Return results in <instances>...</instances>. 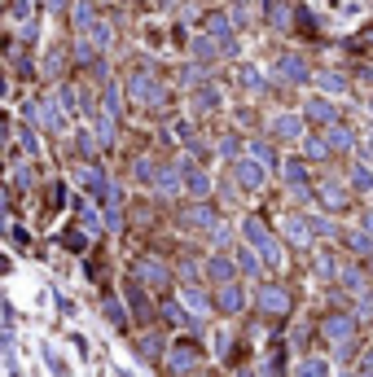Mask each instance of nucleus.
<instances>
[{
    "instance_id": "4468645a",
    "label": "nucleus",
    "mask_w": 373,
    "mask_h": 377,
    "mask_svg": "<svg viewBox=\"0 0 373 377\" xmlns=\"http://www.w3.org/2000/svg\"><path fill=\"white\" fill-rule=\"evenodd\" d=\"M180 219L189 224V229H211V224H215V211H211L207 202H198V207H189V211H180Z\"/></svg>"
},
{
    "instance_id": "c756f323",
    "label": "nucleus",
    "mask_w": 373,
    "mask_h": 377,
    "mask_svg": "<svg viewBox=\"0 0 373 377\" xmlns=\"http://www.w3.org/2000/svg\"><path fill=\"white\" fill-rule=\"evenodd\" d=\"M251 154H255L264 167H277V154H272V145H264V141H255V145H251Z\"/></svg>"
},
{
    "instance_id": "dca6fc26",
    "label": "nucleus",
    "mask_w": 373,
    "mask_h": 377,
    "mask_svg": "<svg viewBox=\"0 0 373 377\" xmlns=\"http://www.w3.org/2000/svg\"><path fill=\"white\" fill-rule=\"evenodd\" d=\"M233 272H237V268H233L229 259H224V255H215V259L207 263V276H211L215 285H229V281H233Z\"/></svg>"
},
{
    "instance_id": "58836bf2",
    "label": "nucleus",
    "mask_w": 373,
    "mask_h": 377,
    "mask_svg": "<svg viewBox=\"0 0 373 377\" xmlns=\"http://www.w3.org/2000/svg\"><path fill=\"white\" fill-rule=\"evenodd\" d=\"M119 110H123V102H119V88H106V114H114V119H119Z\"/></svg>"
},
{
    "instance_id": "bb28decb",
    "label": "nucleus",
    "mask_w": 373,
    "mask_h": 377,
    "mask_svg": "<svg viewBox=\"0 0 373 377\" xmlns=\"http://www.w3.org/2000/svg\"><path fill=\"white\" fill-rule=\"evenodd\" d=\"M70 22H75V27H92V5H88V0H80V5L70 9Z\"/></svg>"
},
{
    "instance_id": "f03ea898",
    "label": "nucleus",
    "mask_w": 373,
    "mask_h": 377,
    "mask_svg": "<svg viewBox=\"0 0 373 377\" xmlns=\"http://www.w3.org/2000/svg\"><path fill=\"white\" fill-rule=\"evenodd\" d=\"M202 27H207V35L224 48V53H233V48H237V44H233V31H229L233 22L224 18V13H207V18H202Z\"/></svg>"
},
{
    "instance_id": "e433bc0d",
    "label": "nucleus",
    "mask_w": 373,
    "mask_h": 377,
    "mask_svg": "<svg viewBox=\"0 0 373 377\" xmlns=\"http://www.w3.org/2000/svg\"><path fill=\"white\" fill-rule=\"evenodd\" d=\"M106 316H110V320L119 324V329H123V324H128V316H123V307L114 303V298H106Z\"/></svg>"
},
{
    "instance_id": "a878e982",
    "label": "nucleus",
    "mask_w": 373,
    "mask_h": 377,
    "mask_svg": "<svg viewBox=\"0 0 373 377\" xmlns=\"http://www.w3.org/2000/svg\"><path fill=\"white\" fill-rule=\"evenodd\" d=\"M163 316H167V324H180V329H189V316H185V307H176V303H163Z\"/></svg>"
},
{
    "instance_id": "72a5a7b5",
    "label": "nucleus",
    "mask_w": 373,
    "mask_h": 377,
    "mask_svg": "<svg viewBox=\"0 0 373 377\" xmlns=\"http://www.w3.org/2000/svg\"><path fill=\"white\" fill-rule=\"evenodd\" d=\"M308 158H316V163L330 158V141H316V136H312V141H308Z\"/></svg>"
},
{
    "instance_id": "de8ad7c7",
    "label": "nucleus",
    "mask_w": 373,
    "mask_h": 377,
    "mask_svg": "<svg viewBox=\"0 0 373 377\" xmlns=\"http://www.w3.org/2000/svg\"><path fill=\"white\" fill-rule=\"evenodd\" d=\"M369 106H373V102H369Z\"/></svg>"
},
{
    "instance_id": "a211bd4d",
    "label": "nucleus",
    "mask_w": 373,
    "mask_h": 377,
    "mask_svg": "<svg viewBox=\"0 0 373 377\" xmlns=\"http://www.w3.org/2000/svg\"><path fill=\"white\" fill-rule=\"evenodd\" d=\"M185 180H189V193H193V197H207V193H211V175H207V171L189 167V171H185Z\"/></svg>"
},
{
    "instance_id": "7c9ffc66",
    "label": "nucleus",
    "mask_w": 373,
    "mask_h": 377,
    "mask_svg": "<svg viewBox=\"0 0 373 377\" xmlns=\"http://www.w3.org/2000/svg\"><path fill=\"white\" fill-rule=\"evenodd\" d=\"M272 27H290V5L286 0H272Z\"/></svg>"
},
{
    "instance_id": "2f4dec72",
    "label": "nucleus",
    "mask_w": 373,
    "mask_h": 377,
    "mask_svg": "<svg viewBox=\"0 0 373 377\" xmlns=\"http://www.w3.org/2000/svg\"><path fill=\"white\" fill-rule=\"evenodd\" d=\"M220 106V92L215 88H198V110H215Z\"/></svg>"
},
{
    "instance_id": "6ab92c4d",
    "label": "nucleus",
    "mask_w": 373,
    "mask_h": 377,
    "mask_svg": "<svg viewBox=\"0 0 373 377\" xmlns=\"http://www.w3.org/2000/svg\"><path fill=\"white\" fill-rule=\"evenodd\" d=\"M316 88H325V92H347V80L338 70H316Z\"/></svg>"
},
{
    "instance_id": "473e14b6",
    "label": "nucleus",
    "mask_w": 373,
    "mask_h": 377,
    "mask_svg": "<svg viewBox=\"0 0 373 377\" xmlns=\"http://www.w3.org/2000/svg\"><path fill=\"white\" fill-rule=\"evenodd\" d=\"M62 246H66V250H84L88 237H84V233H75V229H66V233H62Z\"/></svg>"
},
{
    "instance_id": "423d86ee",
    "label": "nucleus",
    "mask_w": 373,
    "mask_h": 377,
    "mask_svg": "<svg viewBox=\"0 0 373 377\" xmlns=\"http://www.w3.org/2000/svg\"><path fill=\"white\" fill-rule=\"evenodd\" d=\"M233 175H237L242 189H259L264 185V163L259 158H237L233 163Z\"/></svg>"
},
{
    "instance_id": "412c9836",
    "label": "nucleus",
    "mask_w": 373,
    "mask_h": 377,
    "mask_svg": "<svg viewBox=\"0 0 373 377\" xmlns=\"http://www.w3.org/2000/svg\"><path fill=\"white\" fill-rule=\"evenodd\" d=\"M154 185H158V193H176L180 189V167H163Z\"/></svg>"
},
{
    "instance_id": "0eeeda50",
    "label": "nucleus",
    "mask_w": 373,
    "mask_h": 377,
    "mask_svg": "<svg viewBox=\"0 0 373 377\" xmlns=\"http://www.w3.org/2000/svg\"><path fill=\"white\" fill-rule=\"evenodd\" d=\"M259 307H264L268 316H286V312H290V294H286L281 285H264V290H259Z\"/></svg>"
},
{
    "instance_id": "2eb2a0df",
    "label": "nucleus",
    "mask_w": 373,
    "mask_h": 377,
    "mask_svg": "<svg viewBox=\"0 0 373 377\" xmlns=\"http://www.w3.org/2000/svg\"><path fill=\"white\" fill-rule=\"evenodd\" d=\"M242 233L251 237V241H255L259 250H268V246H272V233H268V224H264L259 215H251V219H246V224H242Z\"/></svg>"
},
{
    "instance_id": "a19ab883",
    "label": "nucleus",
    "mask_w": 373,
    "mask_h": 377,
    "mask_svg": "<svg viewBox=\"0 0 373 377\" xmlns=\"http://www.w3.org/2000/svg\"><path fill=\"white\" fill-rule=\"evenodd\" d=\"M303 377H325V360H308L303 364Z\"/></svg>"
},
{
    "instance_id": "393cba45",
    "label": "nucleus",
    "mask_w": 373,
    "mask_h": 377,
    "mask_svg": "<svg viewBox=\"0 0 373 377\" xmlns=\"http://www.w3.org/2000/svg\"><path fill=\"white\" fill-rule=\"evenodd\" d=\"M237 268L246 276H259V255H255V250H237Z\"/></svg>"
},
{
    "instance_id": "cd10ccee",
    "label": "nucleus",
    "mask_w": 373,
    "mask_h": 377,
    "mask_svg": "<svg viewBox=\"0 0 373 377\" xmlns=\"http://www.w3.org/2000/svg\"><path fill=\"white\" fill-rule=\"evenodd\" d=\"M136 351H141L145 360H158V356H163V342H158L154 334H149V338H141V342H136Z\"/></svg>"
},
{
    "instance_id": "f257e3e1",
    "label": "nucleus",
    "mask_w": 373,
    "mask_h": 377,
    "mask_svg": "<svg viewBox=\"0 0 373 377\" xmlns=\"http://www.w3.org/2000/svg\"><path fill=\"white\" fill-rule=\"evenodd\" d=\"M128 92H132V102H145V106L163 102V84L154 80V70H149V66H136V70H132V80H128Z\"/></svg>"
},
{
    "instance_id": "c9c22d12",
    "label": "nucleus",
    "mask_w": 373,
    "mask_h": 377,
    "mask_svg": "<svg viewBox=\"0 0 373 377\" xmlns=\"http://www.w3.org/2000/svg\"><path fill=\"white\" fill-rule=\"evenodd\" d=\"M18 141H22V149H27V154H40V141H36V132H31V128H22V132H18Z\"/></svg>"
},
{
    "instance_id": "b1692460",
    "label": "nucleus",
    "mask_w": 373,
    "mask_h": 377,
    "mask_svg": "<svg viewBox=\"0 0 373 377\" xmlns=\"http://www.w3.org/2000/svg\"><path fill=\"white\" fill-rule=\"evenodd\" d=\"M128 303H132V312H136V316H149V303H145V290H141L136 281H128Z\"/></svg>"
},
{
    "instance_id": "c03bdc74",
    "label": "nucleus",
    "mask_w": 373,
    "mask_h": 377,
    "mask_svg": "<svg viewBox=\"0 0 373 377\" xmlns=\"http://www.w3.org/2000/svg\"><path fill=\"white\" fill-rule=\"evenodd\" d=\"M364 233L373 237V211H364Z\"/></svg>"
},
{
    "instance_id": "49530a36",
    "label": "nucleus",
    "mask_w": 373,
    "mask_h": 377,
    "mask_svg": "<svg viewBox=\"0 0 373 377\" xmlns=\"http://www.w3.org/2000/svg\"><path fill=\"white\" fill-rule=\"evenodd\" d=\"M237 377H255V373H237Z\"/></svg>"
},
{
    "instance_id": "7ed1b4c3",
    "label": "nucleus",
    "mask_w": 373,
    "mask_h": 377,
    "mask_svg": "<svg viewBox=\"0 0 373 377\" xmlns=\"http://www.w3.org/2000/svg\"><path fill=\"white\" fill-rule=\"evenodd\" d=\"M320 334H325L330 342H347V338L356 334V320H352V316H342V312H330L325 320H320Z\"/></svg>"
},
{
    "instance_id": "9d476101",
    "label": "nucleus",
    "mask_w": 373,
    "mask_h": 377,
    "mask_svg": "<svg viewBox=\"0 0 373 377\" xmlns=\"http://www.w3.org/2000/svg\"><path fill=\"white\" fill-rule=\"evenodd\" d=\"M312 233H316V229H312V219H303V215H290V219H286V237H290L294 246H308Z\"/></svg>"
},
{
    "instance_id": "f704fd0d",
    "label": "nucleus",
    "mask_w": 373,
    "mask_h": 377,
    "mask_svg": "<svg viewBox=\"0 0 373 377\" xmlns=\"http://www.w3.org/2000/svg\"><path fill=\"white\" fill-rule=\"evenodd\" d=\"M347 246L352 250H373V237L369 233H347Z\"/></svg>"
},
{
    "instance_id": "39448f33",
    "label": "nucleus",
    "mask_w": 373,
    "mask_h": 377,
    "mask_svg": "<svg viewBox=\"0 0 373 377\" xmlns=\"http://www.w3.org/2000/svg\"><path fill=\"white\" fill-rule=\"evenodd\" d=\"M198 360H202V351H198L193 342H176V346H171V356H167V368L171 373H189Z\"/></svg>"
},
{
    "instance_id": "5701e85b",
    "label": "nucleus",
    "mask_w": 373,
    "mask_h": 377,
    "mask_svg": "<svg viewBox=\"0 0 373 377\" xmlns=\"http://www.w3.org/2000/svg\"><path fill=\"white\" fill-rule=\"evenodd\" d=\"M352 185H356L360 193H369V189H373V171H369L364 163H352Z\"/></svg>"
},
{
    "instance_id": "79ce46f5",
    "label": "nucleus",
    "mask_w": 373,
    "mask_h": 377,
    "mask_svg": "<svg viewBox=\"0 0 373 377\" xmlns=\"http://www.w3.org/2000/svg\"><path fill=\"white\" fill-rule=\"evenodd\" d=\"M44 356H48V364H53V373H66V364H62V356H58L53 346H44Z\"/></svg>"
},
{
    "instance_id": "f8f14e48",
    "label": "nucleus",
    "mask_w": 373,
    "mask_h": 377,
    "mask_svg": "<svg viewBox=\"0 0 373 377\" xmlns=\"http://www.w3.org/2000/svg\"><path fill=\"white\" fill-rule=\"evenodd\" d=\"M242 303H246V298H242V290L229 281V285H220V298H215V307L224 312V316H233V312H242Z\"/></svg>"
},
{
    "instance_id": "c85d7f7f",
    "label": "nucleus",
    "mask_w": 373,
    "mask_h": 377,
    "mask_svg": "<svg viewBox=\"0 0 373 377\" xmlns=\"http://www.w3.org/2000/svg\"><path fill=\"white\" fill-rule=\"evenodd\" d=\"M237 80H242V88H251V92H259V88H264V80H259V70H255V66H242Z\"/></svg>"
},
{
    "instance_id": "37998d69",
    "label": "nucleus",
    "mask_w": 373,
    "mask_h": 377,
    "mask_svg": "<svg viewBox=\"0 0 373 377\" xmlns=\"http://www.w3.org/2000/svg\"><path fill=\"white\" fill-rule=\"evenodd\" d=\"M316 276H334V263H330V255H320V259H316Z\"/></svg>"
},
{
    "instance_id": "ddd939ff",
    "label": "nucleus",
    "mask_w": 373,
    "mask_h": 377,
    "mask_svg": "<svg viewBox=\"0 0 373 377\" xmlns=\"http://www.w3.org/2000/svg\"><path fill=\"white\" fill-rule=\"evenodd\" d=\"M281 175H286V185L298 197H308V171H303V163H281Z\"/></svg>"
},
{
    "instance_id": "9b49d317",
    "label": "nucleus",
    "mask_w": 373,
    "mask_h": 377,
    "mask_svg": "<svg viewBox=\"0 0 373 377\" xmlns=\"http://www.w3.org/2000/svg\"><path fill=\"white\" fill-rule=\"evenodd\" d=\"M136 281H145V285H167V268L158 259H141L136 263Z\"/></svg>"
},
{
    "instance_id": "20e7f679",
    "label": "nucleus",
    "mask_w": 373,
    "mask_h": 377,
    "mask_svg": "<svg viewBox=\"0 0 373 377\" xmlns=\"http://www.w3.org/2000/svg\"><path fill=\"white\" fill-rule=\"evenodd\" d=\"M272 75H277V80H286V84H303L312 70H308V62H303V58L286 53V58H277V66H272Z\"/></svg>"
},
{
    "instance_id": "1a4fd4ad",
    "label": "nucleus",
    "mask_w": 373,
    "mask_h": 377,
    "mask_svg": "<svg viewBox=\"0 0 373 377\" xmlns=\"http://www.w3.org/2000/svg\"><path fill=\"white\" fill-rule=\"evenodd\" d=\"M272 136H277V141H298V136H303V119H298V114H277V119H272Z\"/></svg>"
},
{
    "instance_id": "f3484780",
    "label": "nucleus",
    "mask_w": 373,
    "mask_h": 377,
    "mask_svg": "<svg viewBox=\"0 0 373 377\" xmlns=\"http://www.w3.org/2000/svg\"><path fill=\"white\" fill-rule=\"evenodd\" d=\"M308 119H312V123H338L334 106H330V102H320V97H312V102H308Z\"/></svg>"
},
{
    "instance_id": "a18cd8bd",
    "label": "nucleus",
    "mask_w": 373,
    "mask_h": 377,
    "mask_svg": "<svg viewBox=\"0 0 373 377\" xmlns=\"http://www.w3.org/2000/svg\"><path fill=\"white\" fill-rule=\"evenodd\" d=\"M48 5H53V9H66V0H48Z\"/></svg>"
},
{
    "instance_id": "4be33fe9",
    "label": "nucleus",
    "mask_w": 373,
    "mask_h": 377,
    "mask_svg": "<svg viewBox=\"0 0 373 377\" xmlns=\"http://www.w3.org/2000/svg\"><path fill=\"white\" fill-rule=\"evenodd\" d=\"M185 303H189L198 316H207V312H211V298H207L202 290H193V285H185Z\"/></svg>"
},
{
    "instance_id": "aec40b11",
    "label": "nucleus",
    "mask_w": 373,
    "mask_h": 377,
    "mask_svg": "<svg viewBox=\"0 0 373 377\" xmlns=\"http://www.w3.org/2000/svg\"><path fill=\"white\" fill-rule=\"evenodd\" d=\"M330 149H356V136L342 123H330Z\"/></svg>"
},
{
    "instance_id": "ea45409f",
    "label": "nucleus",
    "mask_w": 373,
    "mask_h": 377,
    "mask_svg": "<svg viewBox=\"0 0 373 377\" xmlns=\"http://www.w3.org/2000/svg\"><path fill=\"white\" fill-rule=\"evenodd\" d=\"M342 281H347V285H352V290H364V276H360L356 268H342Z\"/></svg>"
},
{
    "instance_id": "6e6552de",
    "label": "nucleus",
    "mask_w": 373,
    "mask_h": 377,
    "mask_svg": "<svg viewBox=\"0 0 373 377\" xmlns=\"http://www.w3.org/2000/svg\"><path fill=\"white\" fill-rule=\"evenodd\" d=\"M316 197H320V207L325 211H342V207H352V193H347L342 185H334V180H325L316 189Z\"/></svg>"
},
{
    "instance_id": "4c0bfd02",
    "label": "nucleus",
    "mask_w": 373,
    "mask_h": 377,
    "mask_svg": "<svg viewBox=\"0 0 373 377\" xmlns=\"http://www.w3.org/2000/svg\"><path fill=\"white\" fill-rule=\"evenodd\" d=\"M92 40H97V48L110 44V27H106V22H92Z\"/></svg>"
}]
</instances>
